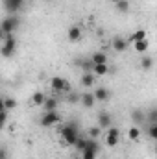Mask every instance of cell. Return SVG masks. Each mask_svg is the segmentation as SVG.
<instances>
[{
	"label": "cell",
	"mask_w": 157,
	"mask_h": 159,
	"mask_svg": "<svg viewBox=\"0 0 157 159\" xmlns=\"http://www.w3.org/2000/svg\"><path fill=\"white\" fill-rule=\"evenodd\" d=\"M7 124V111H0V129H4Z\"/></svg>",
	"instance_id": "29"
},
{
	"label": "cell",
	"mask_w": 157,
	"mask_h": 159,
	"mask_svg": "<svg viewBox=\"0 0 157 159\" xmlns=\"http://www.w3.org/2000/svg\"><path fill=\"white\" fill-rule=\"evenodd\" d=\"M59 122H61V117L57 115V111H44L39 120V124L43 128H52V126H56Z\"/></svg>",
	"instance_id": "6"
},
{
	"label": "cell",
	"mask_w": 157,
	"mask_h": 159,
	"mask_svg": "<svg viewBox=\"0 0 157 159\" xmlns=\"http://www.w3.org/2000/svg\"><path fill=\"white\" fill-rule=\"evenodd\" d=\"M148 122H150V124H157V111H155V109H152V111H150Z\"/></svg>",
	"instance_id": "30"
},
{
	"label": "cell",
	"mask_w": 157,
	"mask_h": 159,
	"mask_svg": "<svg viewBox=\"0 0 157 159\" xmlns=\"http://www.w3.org/2000/svg\"><path fill=\"white\" fill-rule=\"evenodd\" d=\"M43 109H44V111H56V109H57V100H56L54 96H46V100H44V104H43Z\"/></svg>",
	"instance_id": "16"
},
{
	"label": "cell",
	"mask_w": 157,
	"mask_h": 159,
	"mask_svg": "<svg viewBox=\"0 0 157 159\" xmlns=\"http://www.w3.org/2000/svg\"><path fill=\"white\" fill-rule=\"evenodd\" d=\"M92 67H94V65H92V61H91V59H87V61H83V63H81L83 72H92Z\"/></svg>",
	"instance_id": "27"
},
{
	"label": "cell",
	"mask_w": 157,
	"mask_h": 159,
	"mask_svg": "<svg viewBox=\"0 0 157 159\" xmlns=\"http://www.w3.org/2000/svg\"><path fill=\"white\" fill-rule=\"evenodd\" d=\"M148 135H150V139H157V124L148 126Z\"/></svg>",
	"instance_id": "28"
},
{
	"label": "cell",
	"mask_w": 157,
	"mask_h": 159,
	"mask_svg": "<svg viewBox=\"0 0 157 159\" xmlns=\"http://www.w3.org/2000/svg\"><path fill=\"white\" fill-rule=\"evenodd\" d=\"M22 6H24V0H9V2H4V7H6V11L9 15L19 13L22 9Z\"/></svg>",
	"instance_id": "8"
},
{
	"label": "cell",
	"mask_w": 157,
	"mask_h": 159,
	"mask_svg": "<svg viewBox=\"0 0 157 159\" xmlns=\"http://www.w3.org/2000/svg\"><path fill=\"white\" fill-rule=\"evenodd\" d=\"M92 74L94 76H105V74H109V67L107 65H94L92 67Z\"/></svg>",
	"instance_id": "20"
},
{
	"label": "cell",
	"mask_w": 157,
	"mask_h": 159,
	"mask_svg": "<svg viewBox=\"0 0 157 159\" xmlns=\"http://www.w3.org/2000/svg\"><path fill=\"white\" fill-rule=\"evenodd\" d=\"M100 128L98 126H92V128H89V139H98V135H100Z\"/></svg>",
	"instance_id": "25"
},
{
	"label": "cell",
	"mask_w": 157,
	"mask_h": 159,
	"mask_svg": "<svg viewBox=\"0 0 157 159\" xmlns=\"http://www.w3.org/2000/svg\"><path fill=\"white\" fill-rule=\"evenodd\" d=\"M0 111H6V107H4V98L0 96Z\"/></svg>",
	"instance_id": "32"
},
{
	"label": "cell",
	"mask_w": 157,
	"mask_h": 159,
	"mask_svg": "<svg viewBox=\"0 0 157 159\" xmlns=\"http://www.w3.org/2000/svg\"><path fill=\"white\" fill-rule=\"evenodd\" d=\"M131 44H133V50H135V52H139V54H144V52L148 50V46H150L146 39H142V41H135V43H131Z\"/></svg>",
	"instance_id": "18"
},
{
	"label": "cell",
	"mask_w": 157,
	"mask_h": 159,
	"mask_svg": "<svg viewBox=\"0 0 157 159\" xmlns=\"http://www.w3.org/2000/svg\"><path fill=\"white\" fill-rule=\"evenodd\" d=\"M141 67H142L144 70H150V69L154 67V57H150V56H144V57L141 59Z\"/></svg>",
	"instance_id": "22"
},
{
	"label": "cell",
	"mask_w": 157,
	"mask_h": 159,
	"mask_svg": "<svg viewBox=\"0 0 157 159\" xmlns=\"http://www.w3.org/2000/svg\"><path fill=\"white\" fill-rule=\"evenodd\" d=\"M139 137H141V129H139L137 126H133V128L128 129V139H131V141H139Z\"/></svg>",
	"instance_id": "23"
},
{
	"label": "cell",
	"mask_w": 157,
	"mask_h": 159,
	"mask_svg": "<svg viewBox=\"0 0 157 159\" xmlns=\"http://www.w3.org/2000/svg\"><path fill=\"white\" fill-rule=\"evenodd\" d=\"M15 50H17V39H15V35H6L4 37V44L0 48V56L2 57H11L15 54Z\"/></svg>",
	"instance_id": "4"
},
{
	"label": "cell",
	"mask_w": 157,
	"mask_h": 159,
	"mask_svg": "<svg viewBox=\"0 0 157 159\" xmlns=\"http://www.w3.org/2000/svg\"><path fill=\"white\" fill-rule=\"evenodd\" d=\"M4 2H9V0H4Z\"/></svg>",
	"instance_id": "35"
},
{
	"label": "cell",
	"mask_w": 157,
	"mask_h": 159,
	"mask_svg": "<svg viewBox=\"0 0 157 159\" xmlns=\"http://www.w3.org/2000/svg\"><path fill=\"white\" fill-rule=\"evenodd\" d=\"M91 61H92V65H107V54H104V52H94V54L91 56Z\"/></svg>",
	"instance_id": "11"
},
{
	"label": "cell",
	"mask_w": 157,
	"mask_h": 159,
	"mask_svg": "<svg viewBox=\"0 0 157 159\" xmlns=\"http://www.w3.org/2000/svg\"><path fill=\"white\" fill-rule=\"evenodd\" d=\"M4 107H6V111L15 109L17 107V100L15 98H4Z\"/></svg>",
	"instance_id": "24"
},
{
	"label": "cell",
	"mask_w": 157,
	"mask_h": 159,
	"mask_svg": "<svg viewBox=\"0 0 157 159\" xmlns=\"http://www.w3.org/2000/svg\"><path fill=\"white\" fill-rule=\"evenodd\" d=\"M111 2H113V4H117V2H120V0H111Z\"/></svg>",
	"instance_id": "34"
},
{
	"label": "cell",
	"mask_w": 157,
	"mask_h": 159,
	"mask_svg": "<svg viewBox=\"0 0 157 159\" xmlns=\"http://www.w3.org/2000/svg\"><path fill=\"white\" fill-rule=\"evenodd\" d=\"M0 159H9V152L6 146H0Z\"/></svg>",
	"instance_id": "31"
},
{
	"label": "cell",
	"mask_w": 157,
	"mask_h": 159,
	"mask_svg": "<svg viewBox=\"0 0 157 159\" xmlns=\"http://www.w3.org/2000/svg\"><path fill=\"white\" fill-rule=\"evenodd\" d=\"M92 96H94V100H96V102H105V100H109L111 93H109L105 87H98V89L92 93Z\"/></svg>",
	"instance_id": "10"
},
{
	"label": "cell",
	"mask_w": 157,
	"mask_h": 159,
	"mask_svg": "<svg viewBox=\"0 0 157 159\" xmlns=\"http://www.w3.org/2000/svg\"><path fill=\"white\" fill-rule=\"evenodd\" d=\"M115 6H117L118 11H128V9H129V2H128V0H120V2L115 4Z\"/></svg>",
	"instance_id": "26"
},
{
	"label": "cell",
	"mask_w": 157,
	"mask_h": 159,
	"mask_svg": "<svg viewBox=\"0 0 157 159\" xmlns=\"http://www.w3.org/2000/svg\"><path fill=\"white\" fill-rule=\"evenodd\" d=\"M96 120H98V128H100V129H102V128L107 129V128H111V124H113V117H111L109 113H105V111H100Z\"/></svg>",
	"instance_id": "9"
},
{
	"label": "cell",
	"mask_w": 157,
	"mask_h": 159,
	"mask_svg": "<svg viewBox=\"0 0 157 159\" xmlns=\"http://www.w3.org/2000/svg\"><path fill=\"white\" fill-rule=\"evenodd\" d=\"M113 50L115 52H126L128 50V41L124 37H115L113 39Z\"/></svg>",
	"instance_id": "14"
},
{
	"label": "cell",
	"mask_w": 157,
	"mask_h": 159,
	"mask_svg": "<svg viewBox=\"0 0 157 159\" xmlns=\"http://www.w3.org/2000/svg\"><path fill=\"white\" fill-rule=\"evenodd\" d=\"M50 87H52V91L54 93H70V81L65 78H61V76H54V78L50 80Z\"/></svg>",
	"instance_id": "5"
},
{
	"label": "cell",
	"mask_w": 157,
	"mask_h": 159,
	"mask_svg": "<svg viewBox=\"0 0 157 159\" xmlns=\"http://www.w3.org/2000/svg\"><path fill=\"white\" fill-rule=\"evenodd\" d=\"M69 41H72V43H76V41L81 39V35H83V32H81V28L79 26H70L69 28Z\"/></svg>",
	"instance_id": "12"
},
{
	"label": "cell",
	"mask_w": 157,
	"mask_h": 159,
	"mask_svg": "<svg viewBox=\"0 0 157 159\" xmlns=\"http://www.w3.org/2000/svg\"><path fill=\"white\" fill-rule=\"evenodd\" d=\"M100 154V146L96 139H87L85 148L81 150V159H96Z\"/></svg>",
	"instance_id": "1"
},
{
	"label": "cell",
	"mask_w": 157,
	"mask_h": 159,
	"mask_svg": "<svg viewBox=\"0 0 157 159\" xmlns=\"http://www.w3.org/2000/svg\"><path fill=\"white\" fill-rule=\"evenodd\" d=\"M79 100H81V106H83V107H87V109H91V107L94 106V102H96V100H94V96H92V93H83Z\"/></svg>",
	"instance_id": "15"
},
{
	"label": "cell",
	"mask_w": 157,
	"mask_h": 159,
	"mask_svg": "<svg viewBox=\"0 0 157 159\" xmlns=\"http://www.w3.org/2000/svg\"><path fill=\"white\" fill-rule=\"evenodd\" d=\"M131 119L135 124H141V122H144V113H142V109H133V113H131Z\"/></svg>",
	"instance_id": "21"
},
{
	"label": "cell",
	"mask_w": 157,
	"mask_h": 159,
	"mask_svg": "<svg viewBox=\"0 0 157 159\" xmlns=\"http://www.w3.org/2000/svg\"><path fill=\"white\" fill-rule=\"evenodd\" d=\"M44 100H46V94H44V93H41V91H37V93H34V94H32V104H34V106H37V107H43Z\"/></svg>",
	"instance_id": "17"
},
{
	"label": "cell",
	"mask_w": 157,
	"mask_h": 159,
	"mask_svg": "<svg viewBox=\"0 0 157 159\" xmlns=\"http://www.w3.org/2000/svg\"><path fill=\"white\" fill-rule=\"evenodd\" d=\"M61 137H63V143H65V144L74 146V143L78 141V137H79L78 128H76L74 124H67V126L61 129Z\"/></svg>",
	"instance_id": "2"
},
{
	"label": "cell",
	"mask_w": 157,
	"mask_h": 159,
	"mask_svg": "<svg viewBox=\"0 0 157 159\" xmlns=\"http://www.w3.org/2000/svg\"><path fill=\"white\" fill-rule=\"evenodd\" d=\"M142 39H146V32H144V30H137V32H133V34H131V35H129L126 41H128V44H129V43L142 41Z\"/></svg>",
	"instance_id": "19"
},
{
	"label": "cell",
	"mask_w": 157,
	"mask_h": 159,
	"mask_svg": "<svg viewBox=\"0 0 157 159\" xmlns=\"http://www.w3.org/2000/svg\"><path fill=\"white\" fill-rule=\"evenodd\" d=\"M4 37H6V35H4V32L0 30V41H4Z\"/></svg>",
	"instance_id": "33"
},
{
	"label": "cell",
	"mask_w": 157,
	"mask_h": 159,
	"mask_svg": "<svg viewBox=\"0 0 157 159\" xmlns=\"http://www.w3.org/2000/svg\"><path fill=\"white\" fill-rule=\"evenodd\" d=\"M118 143H120V129L118 128H107V135H105V144L107 146H117Z\"/></svg>",
	"instance_id": "7"
},
{
	"label": "cell",
	"mask_w": 157,
	"mask_h": 159,
	"mask_svg": "<svg viewBox=\"0 0 157 159\" xmlns=\"http://www.w3.org/2000/svg\"><path fill=\"white\" fill-rule=\"evenodd\" d=\"M94 80H96V76H94L92 72H83L79 83H81V87H92V85H94Z\"/></svg>",
	"instance_id": "13"
},
{
	"label": "cell",
	"mask_w": 157,
	"mask_h": 159,
	"mask_svg": "<svg viewBox=\"0 0 157 159\" xmlns=\"http://www.w3.org/2000/svg\"><path fill=\"white\" fill-rule=\"evenodd\" d=\"M19 28V19L15 15H7L6 19H2L0 22V30L4 32V35H13V32Z\"/></svg>",
	"instance_id": "3"
}]
</instances>
